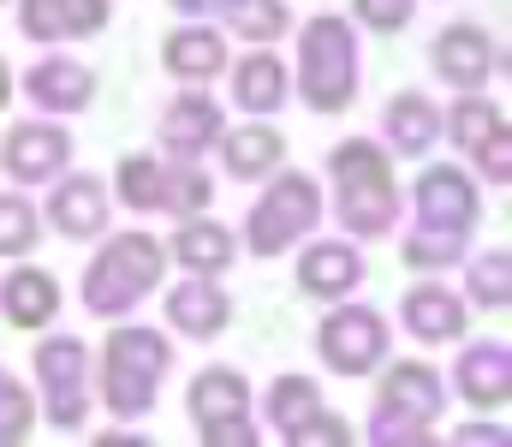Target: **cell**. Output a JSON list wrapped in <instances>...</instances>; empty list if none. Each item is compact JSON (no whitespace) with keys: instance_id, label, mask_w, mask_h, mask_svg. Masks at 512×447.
I'll return each mask as SVG.
<instances>
[{"instance_id":"obj_8","label":"cell","mask_w":512,"mask_h":447,"mask_svg":"<svg viewBox=\"0 0 512 447\" xmlns=\"http://www.w3.org/2000/svg\"><path fill=\"white\" fill-rule=\"evenodd\" d=\"M393 352V334H387V316L376 304H358V298H334L328 316L316 322V358L322 370L358 382V376H376Z\"/></svg>"},{"instance_id":"obj_36","label":"cell","mask_w":512,"mask_h":447,"mask_svg":"<svg viewBox=\"0 0 512 447\" xmlns=\"http://www.w3.org/2000/svg\"><path fill=\"white\" fill-rule=\"evenodd\" d=\"M280 442H286V447H352V442H358V430H352L340 412L316 406V412H310V418H298Z\"/></svg>"},{"instance_id":"obj_25","label":"cell","mask_w":512,"mask_h":447,"mask_svg":"<svg viewBox=\"0 0 512 447\" xmlns=\"http://www.w3.org/2000/svg\"><path fill=\"white\" fill-rule=\"evenodd\" d=\"M0 316H6L12 328H24V334H42V328L60 316V281H54L48 269H36V263L18 257V269L0 281Z\"/></svg>"},{"instance_id":"obj_11","label":"cell","mask_w":512,"mask_h":447,"mask_svg":"<svg viewBox=\"0 0 512 447\" xmlns=\"http://www.w3.org/2000/svg\"><path fill=\"white\" fill-rule=\"evenodd\" d=\"M72 132L60 126V120H48V114H36V120H18V126H6L0 132V173L18 185V191H36V185H48L54 173H66L72 167Z\"/></svg>"},{"instance_id":"obj_43","label":"cell","mask_w":512,"mask_h":447,"mask_svg":"<svg viewBox=\"0 0 512 447\" xmlns=\"http://www.w3.org/2000/svg\"><path fill=\"white\" fill-rule=\"evenodd\" d=\"M6 102H12V66L0 60V114H6Z\"/></svg>"},{"instance_id":"obj_28","label":"cell","mask_w":512,"mask_h":447,"mask_svg":"<svg viewBox=\"0 0 512 447\" xmlns=\"http://www.w3.org/2000/svg\"><path fill=\"white\" fill-rule=\"evenodd\" d=\"M161 191H167V155L137 149L114 167V203H126L131 215H161Z\"/></svg>"},{"instance_id":"obj_5","label":"cell","mask_w":512,"mask_h":447,"mask_svg":"<svg viewBox=\"0 0 512 447\" xmlns=\"http://www.w3.org/2000/svg\"><path fill=\"white\" fill-rule=\"evenodd\" d=\"M328 215V197L316 185V173L304 167H274L256 191V203L245 209V239L239 251H251L256 263H274L286 251H298V239H310Z\"/></svg>"},{"instance_id":"obj_6","label":"cell","mask_w":512,"mask_h":447,"mask_svg":"<svg viewBox=\"0 0 512 447\" xmlns=\"http://www.w3.org/2000/svg\"><path fill=\"white\" fill-rule=\"evenodd\" d=\"M376 406H370V442L376 447H423L435 442V424L447 412V382L423 358H393L376 370Z\"/></svg>"},{"instance_id":"obj_39","label":"cell","mask_w":512,"mask_h":447,"mask_svg":"<svg viewBox=\"0 0 512 447\" xmlns=\"http://www.w3.org/2000/svg\"><path fill=\"white\" fill-rule=\"evenodd\" d=\"M197 442H203V447H256L262 436H256L251 418H227V424H209V430H197Z\"/></svg>"},{"instance_id":"obj_33","label":"cell","mask_w":512,"mask_h":447,"mask_svg":"<svg viewBox=\"0 0 512 447\" xmlns=\"http://www.w3.org/2000/svg\"><path fill=\"white\" fill-rule=\"evenodd\" d=\"M215 203V179L203 161H167V191H161V215L185 221V215H203Z\"/></svg>"},{"instance_id":"obj_22","label":"cell","mask_w":512,"mask_h":447,"mask_svg":"<svg viewBox=\"0 0 512 447\" xmlns=\"http://www.w3.org/2000/svg\"><path fill=\"white\" fill-rule=\"evenodd\" d=\"M167 263H179L185 275H215V281H221V275L239 263V233L221 227L209 209H203V215H185L179 233L167 239Z\"/></svg>"},{"instance_id":"obj_42","label":"cell","mask_w":512,"mask_h":447,"mask_svg":"<svg viewBox=\"0 0 512 447\" xmlns=\"http://www.w3.org/2000/svg\"><path fill=\"white\" fill-rule=\"evenodd\" d=\"M90 442L96 447H149L143 436H114V430H108V436H90Z\"/></svg>"},{"instance_id":"obj_20","label":"cell","mask_w":512,"mask_h":447,"mask_svg":"<svg viewBox=\"0 0 512 447\" xmlns=\"http://www.w3.org/2000/svg\"><path fill=\"white\" fill-rule=\"evenodd\" d=\"M364 251H358V239H316L310 233V245L298 251V293L316 298V304H334V298H352L364 287Z\"/></svg>"},{"instance_id":"obj_23","label":"cell","mask_w":512,"mask_h":447,"mask_svg":"<svg viewBox=\"0 0 512 447\" xmlns=\"http://www.w3.org/2000/svg\"><path fill=\"white\" fill-rule=\"evenodd\" d=\"M215 149H221L227 179H239V185H262L274 167H286V132H280V126H268V120L227 126Z\"/></svg>"},{"instance_id":"obj_38","label":"cell","mask_w":512,"mask_h":447,"mask_svg":"<svg viewBox=\"0 0 512 447\" xmlns=\"http://www.w3.org/2000/svg\"><path fill=\"white\" fill-rule=\"evenodd\" d=\"M471 167H477V185H495V191H507L512 185V132H489L483 144L471 149Z\"/></svg>"},{"instance_id":"obj_16","label":"cell","mask_w":512,"mask_h":447,"mask_svg":"<svg viewBox=\"0 0 512 447\" xmlns=\"http://www.w3.org/2000/svg\"><path fill=\"white\" fill-rule=\"evenodd\" d=\"M24 102L48 120H72L96 102V66H84L78 54H42L24 78H18Z\"/></svg>"},{"instance_id":"obj_32","label":"cell","mask_w":512,"mask_h":447,"mask_svg":"<svg viewBox=\"0 0 512 447\" xmlns=\"http://www.w3.org/2000/svg\"><path fill=\"white\" fill-rule=\"evenodd\" d=\"M316 406H322V382H310V376H298V370H292V376H274L268 394H262V418H268L274 436H286V430H292L298 418H310Z\"/></svg>"},{"instance_id":"obj_29","label":"cell","mask_w":512,"mask_h":447,"mask_svg":"<svg viewBox=\"0 0 512 447\" xmlns=\"http://www.w3.org/2000/svg\"><path fill=\"white\" fill-rule=\"evenodd\" d=\"M221 24H227V36H239L245 48H274V42L292 30V6H286V0H227Z\"/></svg>"},{"instance_id":"obj_10","label":"cell","mask_w":512,"mask_h":447,"mask_svg":"<svg viewBox=\"0 0 512 447\" xmlns=\"http://www.w3.org/2000/svg\"><path fill=\"white\" fill-rule=\"evenodd\" d=\"M411 209H417V227H441V233H477L483 221V191H477V173H465L459 161H429L411 185Z\"/></svg>"},{"instance_id":"obj_41","label":"cell","mask_w":512,"mask_h":447,"mask_svg":"<svg viewBox=\"0 0 512 447\" xmlns=\"http://www.w3.org/2000/svg\"><path fill=\"white\" fill-rule=\"evenodd\" d=\"M179 18H221L227 12V0H167Z\"/></svg>"},{"instance_id":"obj_12","label":"cell","mask_w":512,"mask_h":447,"mask_svg":"<svg viewBox=\"0 0 512 447\" xmlns=\"http://www.w3.org/2000/svg\"><path fill=\"white\" fill-rule=\"evenodd\" d=\"M48 203H42V227H54L72 245H96L114 221V191L96 173H54L48 179Z\"/></svg>"},{"instance_id":"obj_13","label":"cell","mask_w":512,"mask_h":447,"mask_svg":"<svg viewBox=\"0 0 512 447\" xmlns=\"http://www.w3.org/2000/svg\"><path fill=\"white\" fill-rule=\"evenodd\" d=\"M221 132H227V108L209 96V84H179V96L161 108V126H155L167 161H203L221 144Z\"/></svg>"},{"instance_id":"obj_15","label":"cell","mask_w":512,"mask_h":447,"mask_svg":"<svg viewBox=\"0 0 512 447\" xmlns=\"http://www.w3.org/2000/svg\"><path fill=\"white\" fill-rule=\"evenodd\" d=\"M447 382L471 412L501 418L512 400V346L507 340H459V364Z\"/></svg>"},{"instance_id":"obj_44","label":"cell","mask_w":512,"mask_h":447,"mask_svg":"<svg viewBox=\"0 0 512 447\" xmlns=\"http://www.w3.org/2000/svg\"><path fill=\"white\" fill-rule=\"evenodd\" d=\"M6 376H12V370H0V382H6Z\"/></svg>"},{"instance_id":"obj_37","label":"cell","mask_w":512,"mask_h":447,"mask_svg":"<svg viewBox=\"0 0 512 447\" xmlns=\"http://www.w3.org/2000/svg\"><path fill=\"white\" fill-rule=\"evenodd\" d=\"M411 18H417V0H352V24L370 36H399L411 30Z\"/></svg>"},{"instance_id":"obj_18","label":"cell","mask_w":512,"mask_h":447,"mask_svg":"<svg viewBox=\"0 0 512 447\" xmlns=\"http://www.w3.org/2000/svg\"><path fill=\"white\" fill-rule=\"evenodd\" d=\"M114 24V0H18V36L36 48L90 42Z\"/></svg>"},{"instance_id":"obj_19","label":"cell","mask_w":512,"mask_h":447,"mask_svg":"<svg viewBox=\"0 0 512 447\" xmlns=\"http://www.w3.org/2000/svg\"><path fill=\"white\" fill-rule=\"evenodd\" d=\"M227 60H233V48L215 18H185L161 36V72L173 84H215L227 72Z\"/></svg>"},{"instance_id":"obj_27","label":"cell","mask_w":512,"mask_h":447,"mask_svg":"<svg viewBox=\"0 0 512 447\" xmlns=\"http://www.w3.org/2000/svg\"><path fill=\"white\" fill-rule=\"evenodd\" d=\"M465 304L471 310H489V316H507L512 310V251L507 245H489V251H465Z\"/></svg>"},{"instance_id":"obj_4","label":"cell","mask_w":512,"mask_h":447,"mask_svg":"<svg viewBox=\"0 0 512 447\" xmlns=\"http://www.w3.org/2000/svg\"><path fill=\"white\" fill-rule=\"evenodd\" d=\"M364 84V42L346 12H316L298 24V102L310 114H346Z\"/></svg>"},{"instance_id":"obj_40","label":"cell","mask_w":512,"mask_h":447,"mask_svg":"<svg viewBox=\"0 0 512 447\" xmlns=\"http://www.w3.org/2000/svg\"><path fill=\"white\" fill-rule=\"evenodd\" d=\"M507 447V424H501V418H483V412H477V418H471V424H465V430H453V447Z\"/></svg>"},{"instance_id":"obj_3","label":"cell","mask_w":512,"mask_h":447,"mask_svg":"<svg viewBox=\"0 0 512 447\" xmlns=\"http://www.w3.org/2000/svg\"><path fill=\"white\" fill-rule=\"evenodd\" d=\"M155 287H167V245L143 227L102 233L96 257L84 263V310L102 322H120L137 304H149Z\"/></svg>"},{"instance_id":"obj_34","label":"cell","mask_w":512,"mask_h":447,"mask_svg":"<svg viewBox=\"0 0 512 447\" xmlns=\"http://www.w3.org/2000/svg\"><path fill=\"white\" fill-rule=\"evenodd\" d=\"M42 245V209L24 191H0V263H18Z\"/></svg>"},{"instance_id":"obj_30","label":"cell","mask_w":512,"mask_h":447,"mask_svg":"<svg viewBox=\"0 0 512 447\" xmlns=\"http://www.w3.org/2000/svg\"><path fill=\"white\" fill-rule=\"evenodd\" d=\"M465 251H471V239L465 233H441V227H417V233L399 239V263L411 275H447V269L465 263Z\"/></svg>"},{"instance_id":"obj_31","label":"cell","mask_w":512,"mask_h":447,"mask_svg":"<svg viewBox=\"0 0 512 447\" xmlns=\"http://www.w3.org/2000/svg\"><path fill=\"white\" fill-rule=\"evenodd\" d=\"M507 126V114H501V102H489L483 90H459V102L441 114V132L459 144V155H471V149L483 144L489 132H501Z\"/></svg>"},{"instance_id":"obj_7","label":"cell","mask_w":512,"mask_h":447,"mask_svg":"<svg viewBox=\"0 0 512 447\" xmlns=\"http://www.w3.org/2000/svg\"><path fill=\"white\" fill-rule=\"evenodd\" d=\"M30 376H36V412L54 430H84L96 412L90 394V346L78 334H48L30 352Z\"/></svg>"},{"instance_id":"obj_1","label":"cell","mask_w":512,"mask_h":447,"mask_svg":"<svg viewBox=\"0 0 512 447\" xmlns=\"http://www.w3.org/2000/svg\"><path fill=\"white\" fill-rule=\"evenodd\" d=\"M167 376H173V334L126 322V316L102 340V352L90 358V394L120 424H137V418H149L161 406V382Z\"/></svg>"},{"instance_id":"obj_17","label":"cell","mask_w":512,"mask_h":447,"mask_svg":"<svg viewBox=\"0 0 512 447\" xmlns=\"http://www.w3.org/2000/svg\"><path fill=\"white\" fill-rule=\"evenodd\" d=\"M161 316H167V334L209 346V340H221L233 328V293L215 275H185L179 287L161 293Z\"/></svg>"},{"instance_id":"obj_24","label":"cell","mask_w":512,"mask_h":447,"mask_svg":"<svg viewBox=\"0 0 512 447\" xmlns=\"http://www.w3.org/2000/svg\"><path fill=\"white\" fill-rule=\"evenodd\" d=\"M382 138L387 155H405V161H423L429 149L441 144V108L423 96V90H399L387 96L382 108Z\"/></svg>"},{"instance_id":"obj_21","label":"cell","mask_w":512,"mask_h":447,"mask_svg":"<svg viewBox=\"0 0 512 447\" xmlns=\"http://www.w3.org/2000/svg\"><path fill=\"white\" fill-rule=\"evenodd\" d=\"M221 78L233 84V108L245 120H274L292 102V72H286V60L274 48H245L239 60H227Z\"/></svg>"},{"instance_id":"obj_14","label":"cell","mask_w":512,"mask_h":447,"mask_svg":"<svg viewBox=\"0 0 512 447\" xmlns=\"http://www.w3.org/2000/svg\"><path fill=\"white\" fill-rule=\"evenodd\" d=\"M399 328L417 346H459L471 334V304L465 293L441 287V275H417V287H405L399 298Z\"/></svg>"},{"instance_id":"obj_35","label":"cell","mask_w":512,"mask_h":447,"mask_svg":"<svg viewBox=\"0 0 512 447\" xmlns=\"http://www.w3.org/2000/svg\"><path fill=\"white\" fill-rule=\"evenodd\" d=\"M36 394L24 388V382H0V447H24L30 442V430H36Z\"/></svg>"},{"instance_id":"obj_45","label":"cell","mask_w":512,"mask_h":447,"mask_svg":"<svg viewBox=\"0 0 512 447\" xmlns=\"http://www.w3.org/2000/svg\"><path fill=\"white\" fill-rule=\"evenodd\" d=\"M0 6H6V0H0Z\"/></svg>"},{"instance_id":"obj_2","label":"cell","mask_w":512,"mask_h":447,"mask_svg":"<svg viewBox=\"0 0 512 447\" xmlns=\"http://www.w3.org/2000/svg\"><path fill=\"white\" fill-rule=\"evenodd\" d=\"M328 179H334V221L346 239H387L405 215L393 155L376 138H346L328 149Z\"/></svg>"},{"instance_id":"obj_9","label":"cell","mask_w":512,"mask_h":447,"mask_svg":"<svg viewBox=\"0 0 512 447\" xmlns=\"http://www.w3.org/2000/svg\"><path fill=\"white\" fill-rule=\"evenodd\" d=\"M429 66H435V78H441L447 90H489L495 78H507V48H501V36H495L489 24L459 18V24L435 30Z\"/></svg>"},{"instance_id":"obj_26","label":"cell","mask_w":512,"mask_h":447,"mask_svg":"<svg viewBox=\"0 0 512 447\" xmlns=\"http://www.w3.org/2000/svg\"><path fill=\"white\" fill-rule=\"evenodd\" d=\"M185 412H191L197 430L227 424V418H251V382H245L233 364H209V370L191 376V388H185Z\"/></svg>"}]
</instances>
